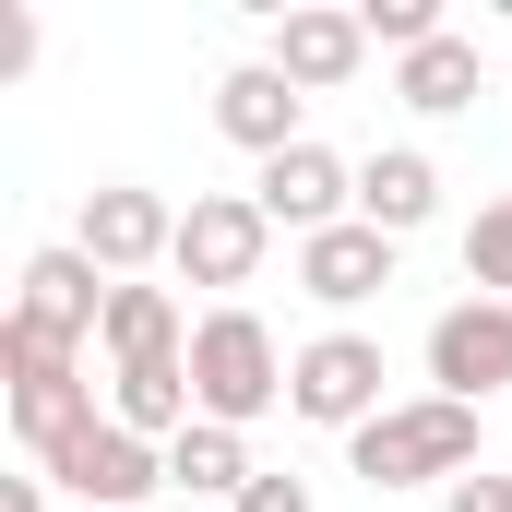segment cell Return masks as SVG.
Instances as JSON below:
<instances>
[{
    "mask_svg": "<svg viewBox=\"0 0 512 512\" xmlns=\"http://www.w3.org/2000/svg\"><path fill=\"white\" fill-rule=\"evenodd\" d=\"M441 512H512V477H465V489H441Z\"/></svg>",
    "mask_w": 512,
    "mask_h": 512,
    "instance_id": "7402d4cb",
    "label": "cell"
},
{
    "mask_svg": "<svg viewBox=\"0 0 512 512\" xmlns=\"http://www.w3.org/2000/svg\"><path fill=\"white\" fill-rule=\"evenodd\" d=\"M0 512H48V477H0Z\"/></svg>",
    "mask_w": 512,
    "mask_h": 512,
    "instance_id": "603a6c76",
    "label": "cell"
},
{
    "mask_svg": "<svg viewBox=\"0 0 512 512\" xmlns=\"http://www.w3.org/2000/svg\"><path fill=\"white\" fill-rule=\"evenodd\" d=\"M251 203L286 227V239H322V227H346V215H358V167H346L334 143H286V155L251 179Z\"/></svg>",
    "mask_w": 512,
    "mask_h": 512,
    "instance_id": "8fae6325",
    "label": "cell"
},
{
    "mask_svg": "<svg viewBox=\"0 0 512 512\" xmlns=\"http://www.w3.org/2000/svg\"><path fill=\"white\" fill-rule=\"evenodd\" d=\"M251 429H215V417H191L179 441H167V489L191 512H239V489H251Z\"/></svg>",
    "mask_w": 512,
    "mask_h": 512,
    "instance_id": "5bb4252c",
    "label": "cell"
},
{
    "mask_svg": "<svg viewBox=\"0 0 512 512\" xmlns=\"http://www.w3.org/2000/svg\"><path fill=\"white\" fill-rule=\"evenodd\" d=\"M441 215V167L417 155V143H382L370 167H358V227H382V239H417Z\"/></svg>",
    "mask_w": 512,
    "mask_h": 512,
    "instance_id": "9a60e30c",
    "label": "cell"
},
{
    "mask_svg": "<svg viewBox=\"0 0 512 512\" xmlns=\"http://www.w3.org/2000/svg\"><path fill=\"white\" fill-rule=\"evenodd\" d=\"M262 251H274V215H262L251 191H191V215H179V286H215V310L262 286Z\"/></svg>",
    "mask_w": 512,
    "mask_h": 512,
    "instance_id": "52a82bcc",
    "label": "cell"
},
{
    "mask_svg": "<svg viewBox=\"0 0 512 512\" xmlns=\"http://www.w3.org/2000/svg\"><path fill=\"white\" fill-rule=\"evenodd\" d=\"M358 24H370V48L405 60V48H429V36H441V0H358Z\"/></svg>",
    "mask_w": 512,
    "mask_h": 512,
    "instance_id": "d6986e66",
    "label": "cell"
},
{
    "mask_svg": "<svg viewBox=\"0 0 512 512\" xmlns=\"http://www.w3.org/2000/svg\"><path fill=\"white\" fill-rule=\"evenodd\" d=\"M36 72V12H0V84Z\"/></svg>",
    "mask_w": 512,
    "mask_h": 512,
    "instance_id": "44dd1931",
    "label": "cell"
},
{
    "mask_svg": "<svg viewBox=\"0 0 512 512\" xmlns=\"http://www.w3.org/2000/svg\"><path fill=\"white\" fill-rule=\"evenodd\" d=\"M108 370H131V358H179L191 346V322H179V298L167 286H108Z\"/></svg>",
    "mask_w": 512,
    "mask_h": 512,
    "instance_id": "e0dca14e",
    "label": "cell"
},
{
    "mask_svg": "<svg viewBox=\"0 0 512 512\" xmlns=\"http://www.w3.org/2000/svg\"><path fill=\"white\" fill-rule=\"evenodd\" d=\"M286 370H298V346H274V322L251 298H227V310L191 322V393H203L215 429H262L286 405Z\"/></svg>",
    "mask_w": 512,
    "mask_h": 512,
    "instance_id": "6da1fadb",
    "label": "cell"
},
{
    "mask_svg": "<svg viewBox=\"0 0 512 512\" xmlns=\"http://www.w3.org/2000/svg\"><path fill=\"white\" fill-rule=\"evenodd\" d=\"M393 251L405 239H382V227H322V239H298V298H322V310H370L393 286Z\"/></svg>",
    "mask_w": 512,
    "mask_h": 512,
    "instance_id": "7c38bea8",
    "label": "cell"
},
{
    "mask_svg": "<svg viewBox=\"0 0 512 512\" xmlns=\"http://www.w3.org/2000/svg\"><path fill=\"white\" fill-rule=\"evenodd\" d=\"M393 96H405L417 120H465V108H477V36L441 24L429 48H405V60H393Z\"/></svg>",
    "mask_w": 512,
    "mask_h": 512,
    "instance_id": "2e32d148",
    "label": "cell"
},
{
    "mask_svg": "<svg viewBox=\"0 0 512 512\" xmlns=\"http://www.w3.org/2000/svg\"><path fill=\"white\" fill-rule=\"evenodd\" d=\"M12 334L84 358V346L108 334V274H96L84 251H36V262H24V286H12Z\"/></svg>",
    "mask_w": 512,
    "mask_h": 512,
    "instance_id": "ba28073f",
    "label": "cell"
},
{
    "mask_svg": "<svg viewBox=\"0 0 512 512\" xmlns=\"http://www.w3.org/2000/svg\"><path fill=\"white\" fill-rule=\"evenodd\" d=\"M239 512H310V477H286V465H262L251 489H239Z\"/></svg>",
    "mask_w": 512,
    "mask_h": 512,
    "instance_id": "ffe728a7",
    "label": "cell"
},
{
    "mask_svg": "<svg viewBox=\"0 0 512 512\" xmlns=\"http://www.w3.org/2000/svg\"><path fill=\"white\" fill-rule=\"evenodd\" d=\"M36 477H48V489H72L84 512H143L155 489H167V453H155L143 429H120V417H84Z\"/></svg>",
    "mask_w": 512,
    "mask_h": 512,
    "instance_id": "8992f818",
    "label": "cell"
},
{
    "mask_svg": "<svg viewBox=\"0 0 512 512\" xmlns=\"http://www.w3.org/2000/svg\"><path fill=\"white\" fill-rule=\"evenodd\" d=\"M298 96H346L358 72H370V24L358 12H334V0H298V12H274V48H262Z\"/></svg>",
    "mask_w": 512,
    "mask_h": 512,
    "instance_id": "30bf717a",
    "label": "cell"
},
{
    "mask_svg": "<svg viewBox=\"0 0 512 512\" xmlns=\"http://www.w3.org/2000/svg\"><path fill=\"white\" fill-rule=\"evenodd\" d=\"M429 393H453V405L512 393V298H453L429 322Z\"/></svg>",
    "mask_w": 512,
    "mask_h": 512,
    "instance_id": "9c48e42d",
    "label": "cell"
},
{
    "mask_svg": "<svg viewBox=\"0 0 512 512\" xmlns=\"http://www.w3.org/2000/svg\"><path fill=\"white\" fill-rule=\"evenodd\" d=\"M0 370H12V393H0V405H12V441H24L36 465H48L84 417H108V405H96V382H84V358L36 346V334H12V322H0Z\"/></svg>",
    "mask_w": 512,
    "mask_h": 512,
    "instance_id": "5b68a950",
    "label": "cell"
},
{
    "mask_svg": "<svg viewBox=\"0 0 512 512\" xmlns=\"http://www.w3.org/2000/svg\"><path fill=\"white\" fill-rule=\"evenodd\" d=\"M346 465H358V489H465L477 477V405H453V393L382 405L346 441Z\"/></svg>",
    "mask_w": 512,
    "mask_h": 512,
    "instance_id": "7a4b0ae2",
    "label": "cell"
},
{
    "mask_svg": "<svg viewBox=\"0 0 512 512\" xmlns=\"http://www.w3.org/2000/svg\"><path fill=\"white\" fill-rule=\"evenodd\" d=\"M465 286L477 298H512V191L477 203V227H465Z\"/></svg>",
    "mask_w": 512,
    "mask_h": 512,
    "instance_id": "ac0fdd59",
    "label": "cell"
},
{
    "mask_svg": "<svg viewBox=\"0 0 512 512\" xmlns=\"http://www.w3.org/2000/svg\"><path fill=\"white\" fill-rule=\"evenodd\" d=\"M298 108H310V96H298L274 60H239V72H215V131H227L239 155H262V167H274L286 143H310V131H298Z\"/></svg>",
    "mask_w": 512,
    "mask_h": 512,
    "instance_id": "4fadbf2b",
    "label": "cell"
},
{
    "mask_svg": "<svg viewBox=\"0 0 512 512\" xmlns=\"http://www.w3.org/2000/svg\"><path fill=\"white\" fill-rule=\"evenodd\" d=\"M72 251L96 262L108 286H143L155 262H179V203H167V191H143V179H96V191H84Z\"/></svg>",
    "mask_w": 512,
    "mask_h": 512,
    "instance_id": "277c9868",
    "label": "cell"
},
{
    "mask_svg": "<svg viewBox=\"0 0 512 512\" xmlns=\"http://www.w3.org/2000/svg\"><path fill=\"white\" fill-rule=\"evenodd\" d=\"M382 382H393V370H382V334L334 322V334H310V346H298V370H286V417H310V429H346V441H358V429L393 405Z\"/></svg>",
    "mask_w": 512,
    "mask_h": 512,
    "instance_id": "3957f363",
    "label": "cell"
}]
</instances>
